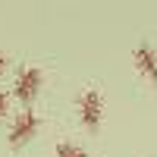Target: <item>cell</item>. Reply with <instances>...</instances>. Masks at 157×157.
<instances>
[{"mask_svg":"<svg viewBox=\"0 0 157 157\" xmlns=\"http://www.w3.org/2000/svg\"><path fill=\"white\" fill-rule=\"evenodd\" d=\"M38 126H41V120H38V113H32V110H22L16 120H13V126H10V141L13 145H22L25 138H32L35 132H38Z\"/></svg>","mask_w":157,"mask_h":157,"instance_id":"6da1fadb","label":"cell"},{"mask_svg":"<svg viewBox=\"0 0 157 157\" xmlns=\"http://www.w3.org/2000/svg\"><path fill=\"white\" fill-rule=\"evenodd\" d=\"M41 88V69L38 66H25L19 75H16V98L19 101H32Z\"/></svg>","mask_w":157,"mask_h":157,"instance_id":"7a4b0ae2","label":"cell"},{"mask_svg":"<svg viewBox=\"0 0 157 157\" xmlns=\"http://www.w3.org/2000/svg\"><path fill=\"white\" fill-rule=\"evenodd\" d=\"M101 113H104V101H101V94H98V91H85L82 101H78V116H82V123L94 129V126L101 123Z\"/></svg>","mask_w":157,"mask_h":157,"instance_id":"3957f363","label":"cell"},{"mask_svg":"<svg viewBox=\"0 0 157 157\" xmlns=\"http://www.w3.org/2000/svg\"><path fill=\"white\" fill-rule=\"evenodd\" d=\"M135 66L157 85V50H154L151 44H138V47H135Z\"/></svg>","mask_w":157,"mask_h":157,"instance_id":"277c9868","label":"cell"},{"mask_svg":"<svg viewBox=\"0 0 157 157\" xmlns=\"http://www.w3.org/2000/svg\"><path fill=\"white\" fill-rule=\"evenodd\" d=\"M57 157H88L78 145H69V141H63V145H57Z\"/></svg>","mask_w":157,"mask_h":157,"instance_id":"5b68a950","label":"cell"},{"mask_svg":"<svg viewBox=\"0 0 157 157\" xmlns=\"http://www.w3.org/2000/svg\"><path fill=\"white\" fill-rule=\"evenodd\" d=\"M6 104H10V98H6V91H0V120H3V113H6Z\"/></svg>","mask_w":157,"mask_h":157,"instance_id":"8992f818","label":"cell"},{"mask_svg":"<svg viewBox=\"0 0 157 157\" xmlns=\"http://www.w3.org/2000/svg\"><path fill=\"white\" fill-rule=\"evenodd\" d=\"M3 63H6V57H3V54H0V69H3Z\"/></svg>","mask_w":157,"mask_h":157,"instance_id":"52a82bcc","label":"cell"}]
</instances>
